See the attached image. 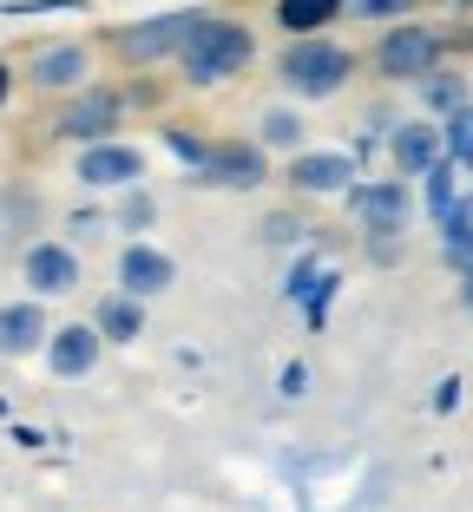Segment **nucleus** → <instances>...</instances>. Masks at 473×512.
<instances>
[{"label": "nucleus", "instance_id": "nucleus-28", "mask_svg": "<svg viewBox=\"0 0 473 512\" xmlns=\"http://www.w3.org/2000/svg\"><path fill=\"white\" fill-rule=\"evenodd\" d=\"M303 217H263V243H303Z\"/></svg>", "mask_w": 473, "mask_h": 512}, {"label": "nucleus", "instance_id": "nucleus-31", "mask_svg": "<svg viewBox=\"0 0 473 512\" xmlns=\"http://www.w3.org/2000/svg\"><path fill=\"white\" fill-rule=\"evenodd\" d=\"M460 309H473V270H460Z\"/></svg>", "mask_w": 473, "mask_h": 512}, {"label": "nucleus", "instance_id": "nucleus-23", "mask_svg": "<svg viewBox=\"0 0 473 512\" xmlns=\"http://www.w3.org/2000/svg\"><path fill=\"white\" fill-rule=\"evenodd\" d=\"M336 289H342V270H322V276H316V289H309V302H303L309 329H322V322H329V302H336Z\"/></svg>", "mask_w": 473, "mask_h": 512}, {"label": "nucleus", "instance_id": "nucleus-14", "mask_svg": "<svg viewBox=\"0 0 473 512\" xmlns=\"http://www.w3.org/2000/svg\"><path fill=\"white\" fill-rule=\"evenodd\" d=\"M388 158H395V178H428L434 165H447V132L428 119H408L388 138Z\"/></svg>", "mask_w": 473, "mask_h": 512}, {"label": "nucleus", "instance_id": "nucleus-25", "mask_svg": "<svg viewBox=\"0 0 473 512\" xmlns=\"http://www.w3.org/2000/svg\"><path fill=\"white\" fill-rule=\"evenodd\" d=\"M408 7H414V0H349V20H395V27H401Z\"/></svg>", "mask_w": 473, "mask_h": 512}, {"label": "nucleus", "instance_id": "nucleus-33", "mask_svg": "<svg viewBox=\"0 0 473 512\" xmlns=\"http://www.w3.org/2000/svg\"><path fill=\"white\" fill-rule=\"evenodd\" d=\"M0 421H7V394H0Z\"/></svg>", "mask_w": 473, "mask_h": 512}, {"label": "nucleus", "instance_id": "nucleus-19", "mask_svg": "<svg viewBox=\"0 0 473 512\" xmlns=\"http://www.w3.org/2000/svg\"><path fill=\"white\" fill-rule=\"evenodd\" d=\"M421 99H428L434 112H447V119H454V112H467V79H460V73H434L428 86H421Z\"/></svg>", "mask_w": 473, "mask_h": 512}, {"label": "nucleus", "instance_id": "nucleus-24", "mask_svg": "<svg viewBox=\"0 0 473 512\" xmlns=\"http://www.w3.org/2000/svg\"><path fill=\"white\" fill-rule=\"evenodd\" d=\"M152 217H158L152 191H125V197H119V224H125V230H145Z\"/></svg>", "mask_w": 473, "mask_h": 512}, {"label": "nucleus", "instance_id": "nucleus-18", "mask_svg": "<svg viewBox=\"0 0 473 512\" xmlns=\"http://www.w3.org/2000/svg\"><path fill=\"white\" fill-rule=\"evenodd\" d=\"M257 145H263V151H290V158H296V151H303V112L270 106V112L257 119Z\"/></svg>", "mask_w": 473, "mask_h": 512}, {"label": "nucleus", "instance_id": "nucleus-16", "mask_svg": "<svg viewBox=\"0 0 473 512\" xmlns=\"http://www.w3.org/2000/svg\"><path fill=\"white\" fill-rule=\"evenodd\" d=\"M342 14H349V0H276V27L290 40H322V27Z\"/></svg>", "mask_w": 473, "mask_h": 512}, {"label": "nucleus", "instance_id": "nucleus-3", "mask_svg": "<svg viewBox=\"0 0 473 512\" xmlns=\"http://www.w3.org/2000/svg\"><path fill=\"white\" fill-rule=\"evenodd\" d=\"M441 53H447V33H434V27H421V20H401V27H388L382 40H375V73L382 79H408V86H428L434 73H441Z\"/></svg>", "mask_w": 473, "mask_h": 512}, {"label": "nucleus", "instance_id": "nucleus-32", "mask_svg": "<svg viewBox=\"0 0 473 512\" xmlns=\"http://www.w3.org/2000/svg\"><path fill=\"white\" fill-rule=\"evenodd\" d=\"M7 92H14V73H7V60H0V106H7Z\"/></svg>", "mask_w": 473, "mask_h": 512}, {"label": "nucleus", "instance_id": "nucleus-4", "mask_svg": "<svg viewBox=\"0 0 473 512\" xmlns=\"http://www.w3.org/2000/svg\"><path fill=\"white\" fill-rule=\"evenodd\" d=\"M204 27L198 7H178V14H152L138 20V27H119L112 33V53H119L125 66H158V60H178L184 46H191V33Z\"/></svg>", "mask_w": 473, "mask_h": 512}, {"label": "nucleus", "instance_id": "nucleus-5", "mask_svg": "<svg viewBox=\"0 0 473 512\" xmlns=\"http://www.w3.org/2000/svg\"><path fill=\"white\" fill-rule=\"evenodd\" d=\"M342 204H349V217L362 224L368 243H395L401 230H408V211H414L408 178H368V184H355Z\"/></svg>", "mask_w": 473, "mask_h": 512}, {"label": "nucleus", "instance_id": "nucleus-7", "mask_svg": "<svg viewBox=\"0 0 473 512\" xmlns=\"http://www.w3.org/2000/svg\"><path fill=\"white\" fill-rule=\"evenodd\" d=\"M198 184H217V191H257L270 184V151L257 138H211V158H204Z\"/></svg>", "mask_w": 473, "mask_h": 512}, {"label": "nucleus", "instance_id": "nucleus-29", "mask_svg": "<svg viewBox=\"0 0 473 512\" xmlns=\"http://www.w3.org/2000/svg\"><path fill=\"white\" fill-rule=\"evenodd\" d=\"M460 407V375H447L441 388H434V414H454Z\"/></svg>", "mask_w": 473, "mask_h": 512}, {"label": "nucleus", "instance_id": "nucleus-30", "mask_svg": "<svg viewBox=\"0 0 473 512\" xmlns=\"http://www.w3.org/2000/svg\"><path fill=\"white\" fill-rule=\"evenodd\" d=\"M66 230H73V237H99V211H79Z\"/></svg>", "mask_w": 473, "mask_h": 512}, {"label": "nucleus", "instance_id": "nucleus-1", "mask_svg": "<svg viewBox=\"0 0 473 512\" xmlns=\"http://www.w3.org/2000/svg\"><path fill=\"white\" fill-rule=\"evenodd\" d=\"M250 60H257V40H250L244 20L204 14V27L191 33V46L178 53V73H184V86H191V92H204V86H224V79H237Z\"/></svg>", "mask_w": 473, "mask_h": 512}, {"label": "nucleus", "instance_id": "nucleus-27", "mask_svg": "<svg viewBox=\"0 0 473 512\" xmlns=\"http://www.w3.org/2000/svg\"><path fill=\"white\" fill-rule=\"evenodd\" d=\"M316 263H309V256H303V263H296V270L290 276H283V296H290V302H309V289H316Z\"/></svg>", "mask_w": 473, "mask_h": 512}, {"label": "nucleus", "instance_id": "nucleus-26", "mask_svg": "<svg viewBox=\"0 0 473 512\" xmlns=\"http://www.w3.org/2000/svg\"><path fill=\"white\" fill-rule=\"evenodd\" d=\"M276 394H283V401H303V394H309V368L283 362V368H276Z\"/></svg>", "mask_w": 473, "mask_h": 512}, {"label": "nucleus", "instance_id": "nucleus-9", "mask_svg": "<svg viewBox=\"0 0 473 512\" xmlns=\"http://www.w3.org/2000/svg\"><path fill=\"white\" fill-rule=\"evenodd\" d=\"M73 178L86 184V191H138V178H145V151L125 145V138H112V145H86L79 151Z\"/></svg>", "mask_w": 473, "mask_h": 512}, {"label": "nucleus", "instance_id": "nucleus-2", "mask_svg": "<svg viewBox=\"0 0 473 512\" xmlns=\"http://www.w3.org/2000/svg\"><path fill=\"white\" fill-rule=\"evenodd\" d=\"M355 73V53L342 40H290L283 46V60H276V79H283V92H296V99H336L342 86H349Z\"/></svg>", "mask_w": 473, "mask_h": 512}, {"label": "nucleus", "instance_id": "nucleus-11", "mask_svg": "<svg viewBox=\"0 0 473 512\" xmlns=\"http://www.w3.org/2000/svg\"><path fill=\"white\" fill-rule=\"evenodd\" d=\"M33 92H86L92 86V46L86 40H53L27 60Z\"/></svg>", "mask_w": 473, "mask_h": 512}, {"label": "nucleus", "instance_id": "nucleus-13", "mask_svg": "<svg viewBox=\"0 0 473 512\" xmlns=\"http://www.w3.org/2000/svg\"><path fill=\"white\" fill-rule=\"evenodd\" d=\"M99 355H106L99 322H66V329H53V342H46V368L60 381H86L92 368H99Z\"/></svg>", "mask_w": 473, "mask_h": 512}, {"label": "nucleus", "instance_id": "nucleus-10", "mask_svg": "<svg viewBox=\"0 0 473 512\" xmlns=\"http://www.w3.org/2000/svg\"><path fill=\"white\" fill-rule=\"evenodd\" d=\"M283 184L296 197H349L355 191V151H296L283 165Z\"/></svg>", "mask_w": 473, "mask_h": 512}, {"label": "nucleus", "instance_id": "nucleus-12", "mask_svg": "<svg viewBox=\"0 0 473 512\" xmlns=\"http://www.w3.org/2000/svg\"><path fill=\"white\" fill-rule=\"evenodd\" d=\"M178 283V263H171L158 243H145V237H132L119 250V289L125 296H138V302H152V296H165V289Z\"/></svg>", "mask_w": 473, "mask_h": 512}, {"label": "nucleus", "instance_id": "nucleus-20", "mask_svg": "<svg viewBox=\"0 0 473 512\" xmlns=\"http://www.w3.org/2000/svg\"><path fill=\"white\" fill-rule=\"evenodd\" d=\"M441 132H447V165L473 171V106H467V112H454Z\"/></svg>", "mask_w": 473, "mask_h": 512}, {"label": "nucleus", "instance_id": "nucleus-21", "mask_svg": "<svg viewBox=\"0 0 473 512\" xmlns=\"http://www.w3.org/2000/svg\"><path fill=\"white\" fill-rule=\"evenodd\" d=\"M454 171L460 165H434L428 171V211H434V224H447V217H454V204H460V197H454Z\"/></svg>", "mask_w": 473, "mask_h": 512}, {"label": "nucleus", "instance_id": "nucleus-8", "mask_svg": "<svg viewBox=\"0 0 473 512\" xmlns=\"http://www.w3.org/2000/svg\"><path fill=\"white\" fill-rule=\"evenodd\" d=\"M20 276H27V296L46 302V296H73V289L86 283V263H79L73 243L40 237V243H27V256H20Z\"/></svg>", "mask_w": 473, "mask_h": 512}, {"label": "nucleus", "instance_id": "nucleus-6", "mask_svg": "<svg viewBox=\"0 0 473 512\" xmlns=\"http://www.w3.org/2000/svg\"><path fill=\"white\" fill-rule=\"evenodd\" d=\"M119 119H125V92H112V86H86V92L73 99V106H66L60 119H53V132L73 138V145L86 151V145H112Z\"/></svg>", "mask_w": 473, "mask_h": 512}, {"label": "nucleus", "instance_id": "nucleus-22", "mask_svg": "<svg viewBox=\"0 0 473 512\" xmlns=\"http://www.w3.org/2000/svg\"><path fill=\"white\" fill-rule=\"evenodd\" d=\"M165 151H171V158H184L191 171H204V158H211V138L184 132V125H165Z\"/></svg>", "mask_w": 473, "mask_h": 512}, {"label": "nucleus", "instance_id": "nucleus-17", "mask_svg": "<svg viewBox=\"0 0 473 512\" xmlns=\"http://www.w3.org/2000/svg\"><path fill=\"white\" fill-rule=\"evenodd\" d=\"M99 335H106V342H138V335H145V302L138 296H125V289H112L106 302H99Z\"/></svg>", "mask_w": 473, "mask_h": 512}, {"label": "nucleus", "instance_id": "nucleus-34", "mask_svg": "<svg viewBox=\"0 0 473 512\" xmlns=\"http://www.w3.org/2000/svg\"><path fill=\"white\" fill-rule=\"evenodd\" d=\"M447 7H473V0H447Z\"/></svg>", "mask_w": 473, "mask_h": 512}, {"label": "nucleus", "instance_id": "nucleus-15", "mask_svg": "<svg viewBox=\"0 0 473 512\" xmlns=\"http://www.w3.org/2000/svg\"><path fill=\"white\" fill-rule=\"evenodd\" d=\"M53 342V322H46V309L33 296H20V302H0V355L7 362H27L33 348H46Z\"/></svg>", "mask_w": 473, "mask_h": 512}]
</instances>
